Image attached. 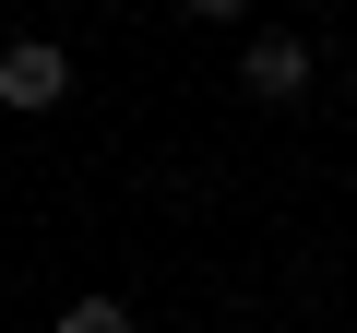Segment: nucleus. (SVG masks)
Returning a JSON list of instances; mask_svg holds the SVG:
<instances>
[{"instance_id":"obj_1","label":"nucleus","mask_w":357,"mask_h":333,"mask_svg":"<svg viewBox=\"0 0 357 333\" xmlns=\"http://www.w3.org/2000/svg\"><path fill=\"white\" fill-rule=\"evenodd\" d=\"M60 95H72V48H60V36H13V48H0V107L48 119Z\"/></svg>"},{"instance_id":"obj_2","label":"nucleus","mask_w":357,"mask_h":333,"mask_svg":"<svg viewBox=\"0 0 357 333\" xmlns=\"http://www.w3.org/2000/svg\"><path fill=\"white\" fill-rule=\"evenodd\" d=\"M238 84H250L262 107H298V95H310V48H298V36H250V48H238Z\"/></svg>"},{"instance_id":"obj_3","label":"nucleus","mask_w":357,"mask_h":333,"mask_svg":"<svg viewBox=\"0 0 357 333\" xmlns=\"http://www.w3.org/2000/svg\"><path fill=\"white\" fill-rule=\"evenodd\" d=\"M48 333H131V309H119V297H72Z\"/></svg>"},{"instance_id":"obj_4","label":"nucleus","mask_w":357,"mask_h":333,"mask_svg":"<svg viewBox=\"0 0 357 333\" xmlns=\"http://www.w3.org/2000/svg\"><path fill=\"white\" fill-rule=\"evenodd\" d=\"M178 13H191V24H238L250 0H178Z\"/></svg>"},{"instance_id":"obj_5","label":"nucleus","mask_w":357,"mask_h":333,"mask_svg":"<svg viewBox=\"0 0 357 333\" xmlns=\"http://www.w3.org/2000/svg\"><path fill=\"white\" fill-rule=\"evenodd\" d=\"M345 95H357V60H345Z\"/></svg>"},{"instance_id":"obj_6","label":"nucleus","mask_w":357,"mask_h":333,"mask_svg":"<svg viewBox=\"0 0 357 333\" xmlns=\"http://www.w3.org/2000/svg\"><path fill=\"white\" fill-rule=\"evenodd\" d=\"M310 13H321V0H310Z\"/></svg>"}]
</instances>
